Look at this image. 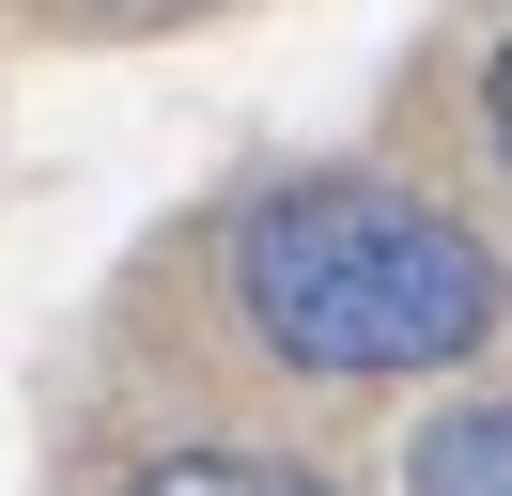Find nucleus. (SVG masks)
Segmentation results:
<instances>
[{
	"label": "nucleus",
	"mask_w": 512,
	"mask_h": 496,
	"mask_svg": "<svg viewBox=\"0 0 512 496\" xmlns=\"http://www.w3.org/2000/svg\"><path fill=\"white\" fill-rule=\"evenodd\" d=\"M233 310L264 326V357L295 372H450L497 341V264L466 217H435L419 186L311 171L264 186L233 233Z\"/></svg>",
	"instance_id": "nucleus-1"
},
{
	"label": "nucleus",
	"mask_w": 512,
	"mask_h": 496,
	"mask_svg": "<svg viewBox=\"0 0 512 496\" xmlns=\"http://www.w3.org/2000/svg\"><path fill=\"white\" fill-rule=\"evenodd\" d=\"M404 496H512V403H450L404 450Z\"/></svg>",
	"instance_id": "nucleus-2"
},
{
	"label": "nucleus",
	"mask_w": 512,
	"mask_h": 496,
	"mask_svg": "<svg viewBox=\"0 0 512 496\" xmlns=\"http://www.w3.org/2000/svg\"><path fill=\"white\" fill-rule=\"evenodd\" d=\"M125 496H342V481H311V465H280V450H156Z\"/></svg>",
	"instance_id": "nucleus-3"
},
{
	"label": "nucleus",
	"mask_w": 512,
	"mask_h": 496,
	"mask_svg": "<svg viewBox=\"0 0 512 496\" xmlns=\"http://www.w3.org/2000/svg\"><path fill=\"white\" fill-rule=\"evenodd\" d=\"M481 109H497V171H512V47H497V78H481Z\"/></svg>",
	"instance_id": "nucleus-4"
}]
</instances>
